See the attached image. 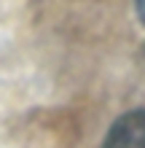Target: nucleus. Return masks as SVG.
<instances>
[{
	"label": "nucleus",
	"mask_w": 145,
	"mask_h": 148,
	"mask_svg": "<svg viewBox=\"0 0 145 148\" xmlns=\"http://www.w3.org/2000/svg\"><path fill=\"white\" fill-rule=\"evenodd\" d=\"M102 148H145V110H132L116 119L102 140Z\"/></svg>",
	"instance_id": "f257e3e1"
},
{
	"label": "nucleus",
	"mask_w": 145,
	"mask_h": 148,
	"mask_svg": "<svg viewBox=\"0 0 145 148\" xmlns=\"http://www.w3.org/2000/svg\"><path fill=\"white\" fill-rule=\"evenodd\" d=\"M137 11H140V19L145 24V0H137Z\"/></svg>",
	"instance_id": "f03ea898"
}]
</instances>
